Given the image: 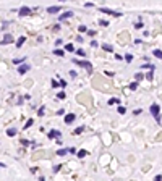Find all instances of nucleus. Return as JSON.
<instances>
[{
    "instance_id": "1",
    "label": "nucleus",
    "mask_w": 162,
    "mask_h": 181,
    "mask_svg": "<svg viewBox=\"0 0 162 181\" xmlns=\"http://www.w3.org/2000/svg\"><path fill=\"white\" fill-rule=\"evenodd\" d=\"M159 110H161V107L157 105V104H152V105H151V113H152V116L156 118V121H157V123H161V116H159Z\"/></svg>"
},
{
    "instance_id": "2",
    "label": "nucleus",
    "mask_w": 162,
    "mask_h": 181,
    "mask_svg": "<svg viewBox=\"0 0 162 181\" xmlns=\"http://www.w3.org/2000/svg\"><path fill=\"white\" fill-rule=\"evenodd\" d=\"M76 63V65H80V66H83V68H86V71L91 75L92 73V65L89 63V61H80V60H73Z\"/></svg>"
},
{
    "instance_id": "3",
    "label": "nucleus",
    "mask_w": 162,
    "mask_h": 181,
    "mask_svg": "<svg viewBox=\"0 0 162 181\" xmlns=\"http://www.w3.org/2000/svg\"><path fill=\"white\" fill-rule=\"evenodd\" d=\"M11 42H13V36H11V34H5V36H3V39L0 40V44H2V45L11 44Z\"/></svg>"
},
{
    "instance_id": "4",
    "label": "nucleus",
    "mask_w": 162,
    "mask_h": 181,
    "mask_svg": "<svg viewBox=\"0 0 162 181\" xmlns=\"http://www.w3.org/2000/svg\"><path fill=\"white\" fill-rule=\"evenodd\" d=\"M29 70H31V66L28 65V63H25V65L18 66V73H20V75H25V73H28Z\"/></svg>"
},
{
    "instance_id": "5",
    "label": "nucleus",
    "mask_w": 162,
    "mask_h": 181,
    "mask_svg": "<svg viewBox=\"0 0 162 181\" xmlns=\"http://www.w3.org/2000/svg\"><path fill=\"white\" fill-rule=\"evenodd\" d=\"M101 11H102V13H107V15H114V16H122V13H118V11H114V10H110V8H104V7H102V8H101Z\"/></svg>"
},
{
    "instance_id": "6",
    "label": "nucleus",
    "mask_w": 162,
    "mask_h": 181,
    "mask_svg": "<svg viewBox=\"0 0 162 181\" xmlns=\"http://www.w3.org/2000/svg\"><path fill=\"white\" fill-rule=\"evenodd\" d=\"M71 16H73V11H71V10H68V11H65L63 15H60V16H58V21L68 20V18H71Z\"/></svg>"
},
{
    "instance_id": "7",
    "label": "nucleus",
    "mask_w": 162,
    "mask_h": 181,
    "mask_svg": "<svg viewBox=\"0 0 162 181\" xmlns=\"http://www.w3.org/2000/svg\"><path fill=\"white\" fill-rule=\"evenodd\" d=\"M29 13H31L29 7H21V8H20V16H28Z\"/></svg>"
},
{
    "instance_id": "8",
    "label": "nucleus",
    "mask_w": 162,
    "mask_h": 181,
    "mask_svg": "<svg viewBox=\"0 0 162 181\" xmlns=\"http://www.w3.org/2000/svg\"><path fill=\"white\" fill-rule=\"evenodd\" d=\"M60 10H62V7H60V5H58V7H49V8H47V13L54 15V13H58Z\"/></svg>"
},
{
    "instance_id": "9",
    "label": "nucleus",
    "mask_w": 162,
    "mask_h": 181,
    "mask_svg": "<svg viewBox=\"0 0 162 181\" xmlns=\"http://www.w3.org/2000/svg\"><path fill=\"white\" fill-rule=\"evenodd\" d=\"M75 118H76L75 113H68V115L65 116V123H66V125H70V123H73V121H75Z\"/></svg>"
},
{
    "instance_id": "10",
    "label": "nucleus",
    "mask_w": 162,
    "mask_h": 181,
    "mask_svg": "<svg viewBox=\"0 0 162 181\" xmlns=\"http://www.w3.org/2000/svg\"><path fill=\"white\" fill-rule=\"evenodd\" d=\"M49 137H50V139H55V137H58V139H60V131L52 129L50 133H49Z\"/></svg>"
},
{
    "instance_id": "11",
    "label": "nucleus",
    "mask_w": 162,
    "mask_h": 181,
    "mask_svg": "<svg viewBox=\"0 0 162 181\" xmlns=\"http://www.w3.org/2000/svg\"><path fill=\"white\" fill-rule=\"evenodd\" d=\"M25 40H26V37H25V36H21L20 39H18V40H16V42H15V45H16V47H18V49H20L21 45L25 44Z\"/></svg>"
},
{
    "instance_id": "12",
    "label": "nucleus",
    "mask_w": 162,
    "mask_h": 181,
    "mask_svg": "<svg viewBox=\"0 0 162 181\" xmlns=\"http://www.w3.org/2000/svg\"><path fill=\"white\" fill-rule=\"evenodd\" d=\"M102 49H104L106 52H114V47L109 45V44H104V45H102Z\"/></svg>"
},
{
    "instance_id": "13",
    "label": "nucleus",
    "mask_w": 162,
    "mask_h": 181,
    "mask_svg": "<svg viewBox=\"0 0 162 181\" xmlns=\"http://www.w3.org/2000/svg\"><path fill=\"white\" fill-rule=\"evenodd\" d=\"M7 134L13 137V136H16V129H15V128H10V129H7Z\"/></svg>"
},
{
    "instance_id": "14",
    "label": "nucleus",
    "mask_w": 162,
    "mask_h": 181,
    "mask_svg": "<svg viewBox=\"0 0 162 181\" xmlns=\"http://www.w3.org/2000/svg\"><path fill=\"white\" fill-rule=\"evenodd\" d=\"M65 50H66V52H75V47H73V44H66V45H65Z\"/></svg>"
},
{
    "instance_id": "15",
    "label": "nucleus",
    "mask_w": 162,
    "mask_h": 181,
    "mask_svg": "<svg viewBox=\"0 0 162 181\" xmlns=\"http://www.w3.org/2000/svg\"><path fill=\"white\" fill-rule=\"evenodd\" d=\"M83 131H84V126H80V128H76V129L73 131V134H81Z\"/></svg>"
},
{
    "instance_id": "16",
    "label": "nucleus",
    "mask_w": 162,
    "mask_h": 181,
    "mask_svg": "<svg viewBox=\"0 0 162 181\" xmlns=\"http://www.w3.org/2000/svg\"><path fill=\"white\" fill-rule=\"evenodd\" d=\"M152 54H154V55H156L157 58H162V50H159V49H156V50L152 52Z\"/></svg>"
},
{
    "instance_id": "17",
    "label": "nucleus",
    "mask_w": 162,
    "mask_h": 181,
    "mask_svg": "<svg viewBox=\"0 0 162 181\" xmlns=\"http://www.w3.org/2000/svg\"><path fill=\"white\" fill-rule=\"evenodd\" d=\"M54 54H55V55H58V57H63V55H65V54H63V50H60V49H55V50H54Z\"/></svg>"
},
{
    "instance_id": "18",
    "label": "nucleus",
    "mask_w": 162,
    "mask_h": 181,
    "mask_svg": "<svg viewBox=\"0 0 162 181\" xmlns=\"http://www.w3.org/2000/svg\"><path fill=\"white\" fill-rule=\"evenodd\" d=\"M143 78H144V75H143V73H136V76H135V79H136V83H138V81H141Z\"/></svg>"
},
{
    "instance_id": "19",
    "label": "nucleus",
    "mask_w": 162,
    "mask_h": 181,
    "mask_svg": "<svg viewBox=\"0 0 162 181\" xmlns=\"http://www.w3.org/2000/svg\"><path fill=\"white\" fill-rule=\"evenodd\" d=\"M44 112H46V107H40L39 110H37V115L42 116V115H44Z\"/></svg>"
},
{
    "instance_id": "20",
    "label": "nucleus",
    "mask_w": 162,
    "mask_h": 181,
    "mask_svg": "<svg viewBox=\"0 0 162 181\" xmlns=\"http://www.w3.org/2000/svg\"><path fill=\"white\" fill-rule=\"evenodd\" d=\"M23 61H25V58H15L13 63H15V65H20V63H23Z\"/></svg>"
},
{
    "instance_id": "21",
    "label": "nucleus",
    "mask_w": 162,
    "mask_h": 181,
    "mask_svg": "<svg viewBox=\"0 0 162 181\" xmlns=\"http://www.w3.org/2000/svg\"><path fill=\"white\" fill-rule=\"evenodd\" d=\"M33 123H34V120H33V118H31V120H28V121H26V125H25V129H26V128H29Z\"/></svg>"
},
{
    "instance_id": "22",
    "label": "nucleus",
    "mask_w": 162,
    "mask_h": 181,
    "mask_svg": "<svg viewBox=\"0 0 162 181\" xmlns=\"http://www.w3.org/2000/svg\"><path fill=\"white\" fill-rule=\"evenodd\" d=\"M84 155H88V152H86V151H80V152H78V157H80V159H83Z\"/></svg>"
},
{
    "instance_id": "23",
    "label": "nucleus",
    "mask_w": 162,
    "mask_h": 181,
    "mask_svg": "<svg viewBox=\"0 0 162 181\" xmlns=\"http://www.w3.org/2000/svg\"><path fill=\"white\" fill-rule=\"evenodd\" d=\"M130 89H131V90H136L138 89V83H131V84H130Z\"/></svg>"
},
{
    "instance_id": "24",
    "label": "nucleus",
    "mask_w": 162,
    "mask_h": 181,
    "mask_svg": "<svg viewBox=\"0 0 162 181\" xmlns=\"http://www.w3.org/2000/svg\"><path fill=\"white\" fill-rule=\"evenodd\" d=\"M78 31H80V32H88V28H86V26H80Z\"/></svg>"
},
{
    "instance_id": "25",
    "label": "nucleus",
    "mask_w": 162,
    "mask_h": 181,
    "mask_svg": "<svg viewBox=\"0 0 162 181\" xmlns=\"http://www.w3.org/2000/svg\"><path fill=\"white\" fill-rule=\"evenodd\" d=\"M125 60H127V61H131L133 60V55H131V54H127V55H125Z\"/></svg>"
},
{
    "instance_id": "26",
    "label": "nucleus",
    "mask_w": 162,
    "mask_h": 181,
    "mask_svg": "<svg viewBox=\"0 0 162 181\" xmlns=\"http://www.w3.org/2000/svg\"><path fill=\"white\" fill-rule=\"evenodd\" d=\"M110 104H120V100H118V99H110V100H109V105H110Z\"/></svg>"
},
{
    "instance_id": "27",
    "label": "nucleus",
    "mask_w": 162,
    "mask_h": 181,
    "mask_svg": "<svg viewBox=\"0 0 162 181\" xmlns=\"http://www.w3.org/2000/svg\"><path fill=\"white\" fill-rule=\"evenodd\" d=\"M76 54H78V55H80V57H86V54H84V50H81V49H80V50H76Z\"/></svg>"
},
{
    "instance_id": "28",
    "label": "nucleus",
    "mask_w": 162,
    "mask_h": 181,
    "mask_svg": "<svg viewBox=\"0 0 162 181\" xmlns=\"http://www.w3.org/2000/svg\"><path fill=\"white\" fill-rule=\"evenodd\" d=\"M66 152H68V151H66V149H60V151H58V155H65V154H66Z\"/></svg>"
},
{
    "instance_id": "29",
    "label": "nucleus",
    "mask_w": 162,
    "mask_h": 181,
    "mask_svg": "<svg viewBox=\"0 0 162 181\" xmlns=\"http://www.w3.org/2000/svg\"><path fill=\"white\" fill-rule=\"evenodd\" d=\"M125 112H127L125 107H118V113H125Z\"/></svg>"
},
{
    "instance_id": "30",
    "label": "nucleus",
    "mask_w": 162,
    "mask_h": 181,
    "mask_svg": "<svg viewBox=\"0 0 162 181\" xmlns=\"http://www.w3.org/2000/svg\"><path fill=\"white\" fill-rule=\"evenodd\" d=\"M99 24H101V26H107L109 23H107V21H104V20H101V21H99Z\"/></svg>"
},
{
    "instance_id": "31",
    "label": "nucleus",
    "mask_w": 162,
    "mask_h": 181,
    "mask_svg": "<svg viewBox=\"0 0 162 181\" xmlns=\"http://www.w3.org/2000/svg\"><path fill=\"white\" fill-rule=\"evenodd\" d=\"M21 144H23V146H29V142L26 141V139H21Z\"/></svg>"
},
{
    "instance_id": "32",
    "label": "nucleus",
    "mask_w": 162,
    "mask_h": 181,
    "mask_svg": "<svg viewBox=\"0 0 162 181\" xmlns=\"http://www.w3.org/2000/svg\"><path fill=\"white\" fill-rule=\"evenodd\" d=\"M60 168H62V166H60V165H57V166H54V173H57V171L60 170Z\"/></svg>"
},
{
    "instance_id": "33",
    "label": "nucleus",
    "mask_w": 162,
    "mask_h": 181,
    "mask_svg": "<svg viewBox=\"0 0 162 181\" xmlns=\"http://www.w3.org/2000/svg\"><path fill=\"white\" fill-rule=\"evenodd\" d=\"M70 76H71V78H76V71H71L70 70Z\"/></svg>"
},
{
    "instance_id": "34",
    "label": "nucleus",
    "mask_w": 162,
    "mask_h": 181,
    "mask_svg": "<svg viewBox=\"0 0 162 181\" xmlns=\"http://www.w3.org/2000/svg\"><path fill=\"white\" fill-rule=\"evenodd\" d=\"M154 181H162V176H161V175H157L156 178H154Z\"/></svg>"
},
{
    "instance_id": "35",
    "label": "nucleus",
    "mask_w": 162,
    "mask_h": 181,
    "mask_svg": "<svg viewBox=\"0 0 162 181\" xmlns=\"http://www.w3.org/2000/svg\"><path fill=\"white\" fill-rule=\"evenodd\" d=\"M57 97H58V99H65V94H63V92H60V94H58Z\"/></svg>"
},
{
    "instance_id": "36",
    "label": "nucleus",
    "mask_w": 162,
    "mask_h": 181,
    "mask_svg": "<svg viewBox=\"0 0 162 181\" xmlns=\"http://www.w3.org/2000/svg\"><path fill=\"white\" fill-rule=\"evenodd\" d=\"M141 28H143V23H141V21H139V23H138V24H136V29H141Z\"/></svg>"
},
{
    "instance_id": "37",
    "label": "nucleus",
    "mask_w": 162,
    "mask_h": 181,
    "mask_svg": "<svg viewBox=\"0 0 162 181\" xmlns=\"http://www.w3.org/2000/svg\"><path fill=\"white\" fill-rule=\"evenodd\" d=\"M66 151L70 152V154H75V152H76V151H75V149H73V147H70V149H66Z\"/></svg>"
},
{
    "instance_id": "38",
    "label": "nucleus",
    "mask_w": 162,
    "mask_h": 181,
    "mask_svg": "<svg viewBox=\"0 0 162 181\" xmlns=\"http://www.w3.org/2000/svg\"><path fill=\"white\" fill-rule=\"evenodd\" d=\"M146 79H152V71H149V75L146 76Z\"/></svg>"
},
{
    "instance_id": "39",
    "label": "nucleus",
    "mask_w": 162,
    "mask_h": 181,
    "mask_svg": "<svg viewBox=\"0 0 162 181\" xmlns=\"http://www.w3.org/2000/svg\"><path fill=\"white\" fill-rule=\"evenodd\" d=\"M39 181H46V180H44V178H42V176H40V178H39Z\"/></svg>"
},
{
    "instance_id": "40",
    "label": "nucleus",
    "mask_w": 162,
    "mask_h": 181,
    "mask_svg": "<svg viewBox=\"0 0 162 181\" xmlns=\"http://www.w3.org/2000/svg\"><path fill=\"white\" fill-rule=\"evenodd\" d=\"M0 166H2V168H3V166H5V163H0Z\"/></svg>"
}]
</instances>
